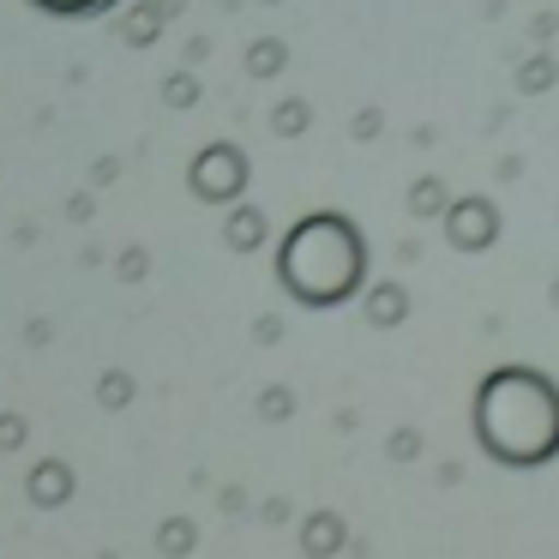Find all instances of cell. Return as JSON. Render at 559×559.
Wrapping results in <instances>:
<instances>
[{"instance_id": "obj_14", "label": "cell", "mask_w": 559, "mask_h": 559, "mask_svg": "<svg viewBox=\"0 0 559 559\" xmlns=\"http://www.w3.org/2000/svg\"><path fill=\"white\" fill-rule=\"evenodd\" d=\"M97 403L103 409H127V403H133V373H127V367H109V373L97 379Z\"/></svg>"}, {"instance_id": "obj_10", "label": "cell", "mask_w": 559, "mask_h": 559, "mask_svg": "<svg viewBox=\"0 0 559 559\" xmlns=\"http://www.w3.org/2000/svg\"><path fill=\"white\" fill-rule=\"evenodd\" d=\"M151 542H157V554H163V559H193V547H199V523L175 511V518H163V523H157V535H151Z\"/></svg>"}, {"instance_id": "obj_21", "label": "cell", "mask_w": 559, "mask_h": 559, "mask_svg": "<svg viewBox=\"0 0 559 559\" xmlns=\"http://www.w3.org/2000/svg\"><path fill=\"white\" fill-rule=\"evenodd\" d=\"M115 175H121V163L115 157H103V163H91V187H109Z\"/></svg>"}, {"instance_id": "obj_3", "label": "cell", "mask_w": 559, "mask_h": 559, "mask_svg": "<svg viewBox=\"0 0 559 559\" xmlns=\"http://www.w3.org/2000/svg\"><path fill=\"white\" fill-rule=\"evenodd\" d=\"M247 181H253V163H247V151L235 145V139H217V145H205L193 163H187V187H193L199 205H241Z\"/></svg>"}, {"instance_id": "obj_16", "label": "cell", "mask_w": 559, "mask_h": 559, "mask_svg": "<svg viewBox=\"0 0 559 559\" xmlns=\"http://www.w3.org/2000/svg\"><path fill=\"white\" fill-rule=\"evenodd\" d=\"M289 409H295V391L289 385H265V391H259V421H289Z\"/></svg>"}, {"instance_id": "obj_24", "label": "cell", "mask_w": 559, "mask_h": 559, "mask_svg": "<svg viewBox=\"0 0 559 559\" xmlns=\"http://www.w3.org/2000/svg\"><path fill=\"white\" fill-rule=\"evenodd\" d=\"M554 301H559V289H554Z\"/></svg>"}, {"instance_id": "obj_22", "label": "cell", "mask_w": 559, "mask_h": 559, "mask_svg": "<svg viewBox=\"0 0 559 559\" xmlns=\"http://www.w3.org/2000/svg\"><path fill=\"white\" fill-rule=\"evenodd\" d=\"M373 133H379V115H373V109H367V115H361V121H355V139H373Z\"/></svg>"}, {"instance_id": "obj_4", "label": "cell", "mask_w": 559, "mask_h": 559, "mask_svg": "<svg viewBox=\"0 0 559 559\" xmlns=\"http://www.w3.org/2000/svg\"><path fill=\"white\" fill-rule=\"evenodd\" d=\"M445 235H451V247H463V253H481V247H493V235H499V211L487 205V199H457V205L445 211Z\"/></svg>"}, {"instance_id": "obj_2", "label": "cell", "mask_w": 559, "mask_h": 559, "mask_svg": "<svg viewBox=\"0 0 559 559\" xmlns=\"http://www.w3.org/2000/svg\"><path fill=\"white\" fill-rule=\"evenodd\" d=\"M277 283L301 307H337L367 283V241L343 211L301 217L277 247Z\"/></svg>"}, {"instance_id": "obj_9", "label": "cell", "mask_w": 559, "mask_h": 559, "mask_svg": "<svg viewBox=\"0 0 559 559\" xmlns=\"http://www.w3.org/2000/svg\"><path fill=\"white\" fill-rule=\"evenodd\" d=\"M223 241H229L235 253H253V247H265V211H259V205H235L229 223H223Z\"/></svg>"}, {"instance_id": "obj_19", "label": "cell", "mask_w": 559, "mask_h": 559, "mask_svg": "<svg viewBox=\"0 0 559 559\" xmlns=\"http://www.w3.org/2000/svg\"><path fill=\"white\" fill-rule=\"evenodd\" d=\"M31 439V421L25 415H0V451H19Z\"/></svg>"}, {"instance_id": "obj_8", "label": "cell", "mask_w": 559, "mask_h": 559, "mask_svg": "<svg viewBox=\"0 0 559 559\" xmlns=\"http://www.w3.org/2000/svg\"><path fill=\"white\" fill-rule=\"evenodd\" d=\"M337 547H343V518L337 511H313V518L301 523V554L325 559V554H337Z\"/></svg>"}, {"instance_id": "obj_23", "label": "cell", "mask_w": 559, "mask_h": 559, "mask_svg": "<svg viewBox=\"0 0 559 559\" xmlns=\"http://www.w3.org/2000/svg\"><path fill=\"white\" fill-rule=\"evenodd\" d=\"M265 7H277V0H265Z\"/></svg>"}, {"instance_id": "obj_1", "label": "cell", "mask_w": 559, "mask_h": 559, "mask_svg": "<svg viewBox=\"0 0 559 559\" xmlns=\"http://www.w3.org/2000/svg\"><path fill=\"white\" fill-rule=\"evenodd\" d=\"M475 439L506 469H535L559 451V385L535 367H499L475 391Z\"/></svg>"}, {"instance_id": "obj_17", "label": "cell", "mask_w": 559, "mask_h": 559, "mask_svg": "<svg viewBox=\"0 0 559 559\" xmlns=\"http://www.w3.org/2000/svg\"><path fill=\"white\" fill-rule=\"evenodd\" d=\"M439 205H445V187H439L433 175H427V181H415V193H409V211H415V217H433Z\"/></svg>"}, {"instance_id": "obj_7", "label": "cell", "mask_w": 559, "mask_h": 559, "mask_svg": "<svg viewBox=\"0 0 559 559\" xmlns=\"http://www.w3.org/2000/svg\"><path fill=\"white\" fill-rule=\"evenodd\" d=\"M361 313H367V325H403V313H409V295H403V283H373L367 289V301H361Z\"/></svg>"}, {"instance_id": "obj_20", "label": "cell", "mask_w": 559, "mask_h": 559, "mask_svg": "<svg viewBox=\"0 0 559 559\" xmlns=\"http://www.w3.org/2000/svg\"><path fill=\"white\" fill-rule=\"evenodd\" d=\"M554 85V61H535V67H523V91H547Z\"/></svg>"}, {"instance_id": "obj_11", "label": "cell", "mask_w": 559, "mask_h": 559, "mask_svg": "<svg viewBox=\"0 0 559 559\" xmlns=\"http://www.w3.org/2000/svg\"><path fill=\"white\" fill-rule=\"evenodd\" d=\"M283 67H289V43H283V37L247 43V79H277Z\"/></svg>"}, {"instance_id": "obj_13", "label": "cell", "mask_w": 559, "mask_h": 559, "mask_svg": "<svg viewBox=\"0 0 559 559\" xmlns=\"http://www.w3.org/2000/svg\"><path fill=\"white\" fill-rule=\"evenodd\" d=\"M307 121H313V109H307L301 97H295V103H277V109H271V133H277V139H301Z\"/></svg>"}, {"instance_id": "obj_6", "label": "cell", "mask_w": 559, "mask_h": 559, "mask_svg": "<svg viewBox=\"0 0 559 559\" xmlns=\"http://www.w3.org/2000/svg\"><path fill=\"white\" fill-rule=\"evenodd\" d=\"M181 13V0H157V7H133V13L121 19V43L127 49H151V43L163 37V25Z\"/></svg>"}, {"instance_id": "obj_5", "label": "cell", "mask_w": 559, "mask_h": 559, "mask_svg": "<svg viewBox=\"0 0 559 559\" xmlns=\"http://www.w3.org/2000/svg\"><path fill=\"white\" fill-rule=\"evenodd\" d=\"M73 493H79V475H73V463H61V457H43V463H31L25 499H31L37 511H61Z\"/></svg>"}, {"instance_id": "obj_18", "label": "cell", "mask_w": 559, "mask_h": 559, "mask_svg": "<svg viewBox=\"0 0 559 559\" xmlns=\"http://www.w3.org/2000/svg\"><path fill=\"white\" fill-rule=\"evenodd\" d=\"M145 271H151V253H145V247H127V253L115 259V277H121V283H139Z\"/></svg>"}, {"instance_id": "obj_12", "label": "cell", "mask_w": 559, "mask_h": 559, "mask_svg": "<svg viewBox=\"0 0 559 559\" xmlns=\"http://www.w3.org/2000/svg\"><path fill=\"white\" fill-rule=\"evenodd\" d=\"M199 97H205V85H199L193 73H169V79H163V103H169L175 115H181V109H199Z\"/></svg>"}, {"instance_id": "obj_15", "label": "cell", "mask_w": 559, "mask_h": 559, "mask_svg": "<svg viewBox=\"0 0 559 559\" xmlns=\"http://www.w3.org/2000/svg\"><path fill=\"white\" fill-rule=\"evenodd\" d=\"M31 7H43V13H55V19H97V13H109V7H121V0H31Z\"/></svg>"}]
</instances>
